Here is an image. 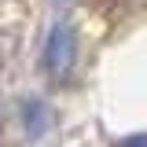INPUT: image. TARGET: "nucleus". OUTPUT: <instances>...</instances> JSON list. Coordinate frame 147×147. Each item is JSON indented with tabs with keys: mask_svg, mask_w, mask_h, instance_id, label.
Masks as SVG:
<instances>
[{
	"mask_svg": "<svg viewBox=\"0 0 147 147\" xmlns=\"http://www.w3.org/2000/svg\"><path fill=\"white\" fill-rule=\"evenodd\" d=\"M74 55H77V37H74L70 22H55L48 37H44V48H40V66L48 77H66L74 66Z\"/></svg>",
	"mask_w": 147,
	"mask_h": 147,
	"instance_id": "nucleus-1",
	"label": "nucleus"
},
{
	"mask_svg": "<svg viewBox=\"0 0 147 147\" xmlns=\"http://www.w3.org/2000/svg\"><path fill=\"white\" fill-rule=\"evenodd\" d=\"M48 103H40V99H26L22 103V121H26V132L30 136H40L44 129H48Z\"/></svg>",
	"mask_w": 147,
	"mask_h": 147,
	"instance_id": "nucleus-2",
	"label": "nucleus"
},
{
	"mask_svg": "<svg viewBox=\"0 0 147 147\" xmlns=\"http://www.w3.org/2000/svg\"><path fill=\"white\" fill-rule=\"evenodd\" d=\"M114 147H147V132H136V136H125V140H118Z\"/></svg>",
	"mask_w": 147,
	"mask_h": 147,
	"instance_id": "nucleus-3",
	"label": "nucleus"
}]
</instances>
